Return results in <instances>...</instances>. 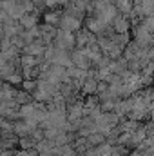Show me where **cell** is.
Returning a JSON list of instances; mask_svg holds the SVG:
<instances>
[{
	"mask_svg": "<svg viewBox=\"0 0 154 156\" xmlns=\"http://www.w3.org/2000/svg\"><path fill=\"white\" fill-rule=\"evenodd\" d=\"M56 49L60 51H67V53H73L76 49V35L69 33V31H64V29H58V35L54 38L53 44Z\"/></svg>",
	"mask_w": 154,
	"mask_h": 156,
	"instance_id": "6da1fadb",
	"label": "cell"
},
{
	"mask_svg": "<svg viewBox=\"0 0 154 156\" xmlns=\"http://www.w3.org/2000/svg\"><path fill=\"white\" fill-rule=\"evenodd\" d=\"M134 42L142 47V49H151L154 47V35L149 31V29H145L142 24L138 26V27H134Z\"/></svg>",
	"mask_w": 154,
	"mask_h": 156,
	"instance_id": "7a4b0ae2",
	"label": "cell"
},
{
	"mask_svg": "<svg viewBox=\"0 0 154 156\" xmlns=\"http://www.w3.org/2000/svg\"><path fill=\"white\" fill-rule=\"evenodd\" d=\"M71 60H73V66L78 69H83V71H91L93 69V62L89 60V56L85 55L83 49H75L71 53Z\"/></svg>",
	"mask_w": 154,
	"mask_h": 156,
	"instance_id": "3957f363",
	"label": "cell"
},
{
	"mask_svg": "<svg viewBox=\"0 0 154 156\" xmlns=\"http://www.w3.org/2000/svg\"><path fill=\"white\" fill-rule=\"evenodd\" d=\"M98 42V37L94 33H91L87 27L80 29L76 33V49H83V47H89V45H94Z\"/></svg>",
	"mask_w": 154,
	"mask_h": 156,
	"instance_id": "277c9868",
	"label": "cell"
},
{
	"mask_svg": "<svg viewBox=\"0 0 154 156\" xmlns=\"http://www.w3.org/2000/svg\"><path fill=\"white\" fill-rule=\"evenodd\" d=\"M85 27H87L91 33L102 37V35H105V31H107L109 27H113V26H105V24H103L102 20H98L96 16H87V18H85Z\"/></svg>",
	"mask_w": 154,
	"mask_h": 156,
	"instance_id": "5b68a950",
	"label": "cell"
},
{
	"mask_svg": "<svg viewBox=\"0 0 154 156\" xmlns=\"http://www.w3.org/2000/svg\"><path fill=\"white\" fill-rule=\"evenodd\" d=\"M60 29L69 31V33H78V31H80V29H83V27H82V20H78V18H75V16H71V15H65V13H64L62 22H60Z\"/></svg>",
	"mask_w": 154,
	"mask_h": 156,
	"instance_id": "8992f818",
	"label": "cell"
},
{
	"mask_svg": "<svg viewBox=\"0 0 154 156\" xmlns=\"http://www.w3.org/2000/svg\"><path fill=\"white\" fill-rule=\"evenodd\" d=\"M38 20H40V9H35V11H31V13H26L18 22H20V26H22L26 31H29V29H33V27H38Z\"/></svg>",
	"mask_w": 154,
	"mask_h": 156,
	"instance_id": "52a82bcc",
	"label": "cell"
},
{
	"mask_svg": "<svg viewBox=\"0 0 154 156\" xmlns=\"http://www.w3.org/2000/svg\"><path fill=\"white\" fill-rule=\"evenodd\" d=\"M113 29H114V33H118V35L129 33V29H131V20H129L125 15H118L116 20L113 22Z\"/></svg>",
	"mask_w": 154,
	"mask_h": 156,
	"instance_id": "ba28073f",
	"label": "cell"
},
{
	"mask_svg": "<svg viewBox=\"0 0 154 156\" xmlns=\"http://www.w3.org/2000/svg\"><path fill=\"white\" fill-rule=\"evenodd\" d=\"M62 16H64V13H58V11L44 13V24H49V26H53V27H58V29H60Z\"/></svg>",
	"mask_w": 154,
	"mask_h": 156,
	"instance_id": "9c48e42d",
	"label": "cell"
},
{
	"mask_svg": "<svg viewBox=\"0 0 154 156\" xmlns=\"http://www.w3.org/2000/svg\"><path fill=\"white\" fill-rule=\"evenodd\" d=\"M98 85H100V80L96 78H87L82 85V93L87 94V96H93L94 93H98Z\"/></svg>",
	"mask_w": 154,
	"mask_h": 156,
	"instance_id": "30bf717a",
	"label": "cell"
},
{
	"mask_svg": "<svg viewBox=\"0 0 154 156\" xmlns=\"http://www.w3.org/2000/svg\"><path fill=\"white\" fill-rule=\"evenodd\" d=\"M31 98H33V94L27 93V91H16V94H15V102L20 104V105H27V104H31Z\"/></svg>",
	"mask_w": 154,
	"mask_h": 156,
	"instance_id": "8fae6325",
	"label": "cell"
},
{
	"mask_svg": "<svg viewBox=\"0 0 154 156\" xmlns=\"http://www.w3.org/2000/svg\"><path fill=\"white\" fill-rule=\"evenodd\" d=\"M142 26H143L145 29H149V31L154 35V15H152V16H147V18H143Z\"/></svg>",
	"mask_w": 154,
	"mask_h": 156,
	"instance_id": "7c38bea8",
	"label": "cell"
}]
</instances>
